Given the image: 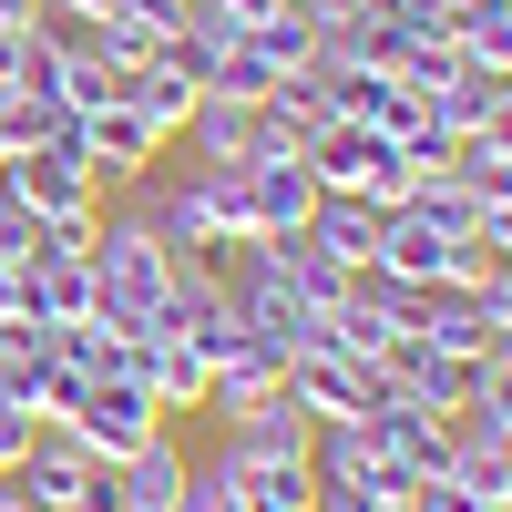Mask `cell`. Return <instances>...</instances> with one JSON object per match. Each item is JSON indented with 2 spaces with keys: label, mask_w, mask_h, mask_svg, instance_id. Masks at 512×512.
I'll use <instances>...</instances> for the list:
<instances>
[{
  "label": "cell",
  "mask_w": 512,
  "mask_h": 512,
  "mask_svg": "<svg viewBox=\"0 0 512 512\" xmlns=\"http://www.w3.org/2000/svg\"><path fill=\"white\" fill-rule=\"evenodd\" d=\"M93 308L113 318V338H144L154 328V308H164V287H175V256L154 246V226H144V205L134 195H113L103 205V236H93Z\"/></svg>",
  "instance_id": "cell-1"
},
{
  "label": "cell",
  "mask_w": 512,
  "mask_h": 512,
  "mask_svg": "<svg viewBox=\"0 0 512 512\" xmlns=\"http://www.w3.org/2000/svg\"><path fill=\"white\" fill-rule=\"evenodd\" d=\"M216 267H226V297H236V328L256 338L267 359H297V349H318L328 318L297 297L277 267H267V236H246V246H216Z\"/></svg>",
  "instance_id": "cell-2"
},
{
  "label": "cell",
  "mask_w": 512,
  "mask_h": 512,
  "mask_svg": "<svg viewBox=\"0 0 512 512\" xmlns=\"http://www.w3.org/2000/svg\"><path fill=\"white\" fill-rule=\"evenodd\" d=\"M308 175H318V195H359V205H410V164H400V144L390 134H369V123H318L308 134Z\"/></svg>",
  "instance_id": "cell-3"
},
{
  "label": "cell",
  "mask_w": 512,
  "mask_h": 512,
  "mask_svg": "<svg viewBox=\"0 0 512 512\" xmlns=\"http://www.w3.org/2000/svg\"><path fill=\"white\" fill-rule=\"evenodd\" d=\"M62 144H72L82 164H93V185H103V195H123V185H144L154 164L175 154V144H164V134H154V123H144L134 103H103V113H72V134H62Z\"/></svg>",
  "instance_id": "cell-4"
},
{
  "label": "cell",
  "mask_w": 512,
  "mask_h": 512,
  "mask_svg": "<svg viewBox=\"0 0 512 512\" xmlns=\"http://www.w3.org/2000/svg\"><path fill=\"white\" fill-rule=\"evenodd\" d=\"M0 195L31 205L41 226H62V216H103V185H93V164H82L72 144H31L0 164Z\"/></svg>",
  "instance_id": "cell-5"
},
{
  "label": "cell",
  "mask_w": 512,
  "mask_h": 512,
  "mask_svg": "<svg viewBox=\"0 0 512 512\" xmlns=\"http://www.w3.org/2000/svg\"><path fill=\"white\" fill-rule=\"evenodd\" d=\"M287 390L308 400V420H369L390 400V379H379V359H349L338 338H318V349L287 359Z\"/></svg>",
  "instance_id": "cell-6"
},
{
  "label": "cell",
  "mask_w": 512,
  "mask_h": 512,
  "mask_svg": "<svg viewBox=\"0 0 512 512\" xmlns=\"http://www.w3.org/2000/svg\"><path fill=\"white\" fill-rule=\"evenodd\" d=\"M52 431H72V441L93 451V461H134V451L164 431V410L134 390V379H93V390L72 400V420H52Z\"/></svg>",
  "instance_id": "cell-7"
},
{
  "label": "cell",
  "mask_w": 512,
  "mask_h": 512,
  "mask_svg": "<svg viewBox=\"0 0 512 512\" xmlns=\"http://www.w3.org/2000/svg\"><path fill=\"white\" fill-rule=\"evenodd\" d=\"M379 379H390V390H400L410 410L461 420V410H472V390H482V359H451V349H431V338H390Z\"/></svg>",
  "instance_id": "cell-8"
},
{
  "label": "cell",
  "mask_w": 512,
  "mask_h": 512,
  "mask_svg": "<svg viewBox=\"0 0 512 512\" xmlns=\"http://www.w3.org/2000/svg\"><path fill=\"white\" fill-rule=\"evenodd\" d=\"M103 472H113V461H93L72 431H31V451L11 461V482H21V502H31V512H82Z\"/></svg>",
  "instance_id": "cell-9"
},
{
  "label": "cell",
  "mask_w": 512,
  "mask_h": 512,
  "mask_svg": "<svg viewBox=\"0 0 512 512\" xmlns=\"http://www.w3.org/2000/svg\"><path fill=\"white\" fill-rule=\"evenodd\" d=\"M123 379L164 410V420H185V410H205V390H216V369H205L185 338H123Z\"/></svg>",
  "instance_id": "cell-10"
},
{
  "label": "cell",
  "mask_w": 512,
  "mask_h": 512,
  "mask_svg": "<svg viewBox=\"0 0 512 512\" xmlns=\"http://www.w3.org/2000/svg\"><path fill=\"white\" fill-rule=\"evenodd\" d=\"M236 185H246V226H256V236H297V226L318 216V175H308V154L236 164Z\"/></svg>",
  "instance_id": "cell-11"
},
{
  "label": "cell",
  "mask_w": 512,
  "mask_h": 512,
  "mask_svg": "<svg viewBox=\"0 0 512 512\" xmlns=\"http://www.w3.org/2000/svg\"><path fill=\"white\" fill-rule=\"evenodd\" d=\"M226 461V512H318V482L308 461H267V451H216Z\"/></svg>",
  "instance_id": "cell-12"
},
{
  "label": "cell",
  "mask_w": 512,
  "mask_h": 512,
  "mask_svg": "<svg viewBox=\"0 0 512 512\" xmlns=\"http://www.w3.org/2000/svg\"><path fill=\"white\" fill-rule=\"evenodd\" d=\"M185 472H195V461H185V431L164 420L134 461H113V492H123V512H175V502H185Z\"/></svg>",
  "instance_id": "cell-13"
},
{
  "label": "cell",
  "mask_w": 512,
  "mask_h": 512,
  "mask_svg": "<svg viewBox=\"0 0 512 512\" xmlns=\"http://www.w3.org/2000/svg\"><path fill=\"white\" fill-rule=\"evenodd\" d=\"M226 441H236V451H267V461H308L318 420H308V400H297V390H267V400L226 410Z\"/></svg>",
  "instance_id": "cell-14"
},
{
  "label": "cell",
  "mask_w": 512,
  "mask_h": 512,
  "mask_svg": "<svg viewBox=\"0 0 512 512\" xmlns=\"http://www.w3.org/2000/svg\"><path fill=\"white\" fill-rule=\"evenodd\" d=\"M21 318H41V328L93 318V267H82V256H31L21 267Z\"/></svg>",
  "instance_id": "cell-15"
},
{
  "label": "cell",
  "mask_w": 512,
  "mask_h": 512,
  "mask_svg": "<svg viewBox=\"0 0 512 512\" xmlns=\"http://www.w3.org/2000/svg\"><path fill=\"white\" fill-rule=\"evenodd\" d=\"M267 267H277V277H287L297 297H308L318 318L338 308V297H349V267H338V256H328V246H318L308 226H297V236H267Z\"/></svg>",
  "instance_id": "cell-16"
},
{
  "label": "cell",
  "mask_w": 512,
  "mask_h": 512,
  "mask_svg": "<svg viewBox=\"0 0 512 512\" xmlns=\"http://www.w3.org/2000/svg\"><path fill=\"white\" fill-rule=\"evenodd\" d=\"M185 205H195V226L205 246H246V185H236V164H185Z\"/></svg>",
  "instance_id": "cell-17"
},
{
  "label": "cell",
  "mask_w": 512,
  "mask_h": 512,
  "mask_svg": "<svg viewBox=\"0 0 512 512\" xmlns=\"http://www.w3.org/2000/svg\"><path fill=\"white\" fill-rule=\"evenodd\" d=\"M451 52L472 62V72H492V82H512V0H461Z\"/></svg>",
  "instance_id": "cell-18"
},
{
  "label": "cell",
  "mask_w": 512,
  "mask_h": 512,
  "mask_svg": "<svg viewBox=\"0 0 512 512\" xmlns=\"http://www.w3.org/2000/svg\"><path fill=\"white\" fill-rule=\"evenodd\" d=\"M308 236L338 256V267H369V256H379V205H359V195H318V216H308Z\"/></svg>",
  "instance_id": "cell-19"
},
{
  "label": "cell",
  "mask_w": 512,
  "mask_h": 512,
  "mask_svg": "<svg viewBox=\"0 0 512 512\" xmlns=\"http://www.w3.org/2000/svg\"><path fill=\"white\" fill-rule=\"evenodd\" d=\"M256 103H267V113L287 123L297 144H308L318 123H338V82H328V62H318V72H287V82H267V93H256Z\"/></svg>",
  "instance_id": "cell-20"
},
{
  "label": "cell",
  "mask_w": 512,
  "mask_h": 512,
  "mask_svg": "<svg viewBox=\"0 0 512 512\" xmlns=\"http://www.w3.org/2000/svg\"><path fill=\"white\" fill-rule=\"evenodd\" d=\"M82 390H93V379H72V369H62L52 349H41V359H31V369H21V379H11L0 400H21V410L41 420V431H52V420H72V400H82Z\"/></svg>",
  "instance_id": "cell-21"
},
{
  "label": "cell",
  "mask_w": 512,
  "mask_h": 512,
  "mask_svg": "<svg viewBox=\"0 0 512 512\" xmlns=\"http://www.w3.org/2000/svg\"><path fill=\"white\" fill-rule=\"evenodd\" d=\"M420 113H431L441 134H482V123L502 113V82H492V72H461V82H441V93L420 103Z\"/></svg>",
  "instance_id": "cell-22"
},
{
  "label": "cell",
  "mask_w": 512,
  "mask_h": 512,
  "mask_svg": "<svg viewBox=\"0 0 512 512\" xmlns=\"http://www.w3.org/2000/svg\"><path fill=\"white\" fill-rule=\"evenodd\" d=\"M267 390H287V359H267V349H256V338H246V349L216 369V390H205V410H246V400H267Z\"/></svg>",
  "instance_id": "cell-23"
},
{
  "label": "cell",
  "mask_w": 512,
  "mask_h": 512,
  "mask_svg": "<svg viewBox=\"0 0 512 512\" xmlns=\"http://www.w3.org/2000/svg\"><path fill=\"white\" fill-rule=\"evenodd\" d=\"M461 420H482V431H502V441H512V349H492V359H482V390H472V410H461Z\"/></svg>",
  "instance_id": "cell-24"
},
{
  "label": "cell",
  "mask_w": 512,
  "mask_h": 512,
  "mask_svg": "<svg viewBox=\"0 0 512 512\" xmlns=\"http://www.w3.org/2000/svg\"><path fill=\"white\" fill-rule=\"evenodd\" d=\"M379 21H390L400 41H451V21H461V0H379Z\"/></svg>",
  "instance_id": "cell-25"
},
{
  "label": "cell",
  "mask_w": 512,
  "mask_h": 512,
  "mask_svg": "<svg viewBox=\"0 0 512 512\" xmlns=\"http://www.w3.org/2000/svg\"><path fill=\"white\" fill-rule=\"evenodd\" d=\"M400 164H410V175H451V164H461V134H441V123L420 113L410 134H400Z\"/></svg>",
  "instance_id": "cell-26"
},
{
  "label": "cell",
  "mask_w": 512,
  "mask_h": 512,
  "mask_svg": "<svg viewBox=\"0 0 512 512\" xmlns=\"http://www.w3.org/2000/svg\"><path fill=\"white\" fill-rule=\"evenodd\" d=\"M31 256H41V216L0 195V267H31Z\"/></svg>",
  "instance_id": "cell-27"
},
{
  "label": "cell",
  "mask_w": 512,
  "mask_h": 512,
  "mask_svg": "<svg viewBox=\"0 0 512 512\" xmlns=\"http://www.w3.org/2000/svg\"><path fill=\"white\" fill-rule=\"evenodd\" d=\"M410 512H502V502H482V492H461V482L441 472V482H420V492H410Z\"/></svg>",
  "instance_id": "cell-28"
},
{
  "label": "cell",
  "mask_w": 512,
  "mask_h": 512,
  "mask_svg": "<svg viewBox=\"0 0 512 512\" xmlns=\"http://www.w3.org/2000/svg\"><path fill=\"white\" fill-rule=\"evenodd\" d=\"M41 21V0H0V31H31Z\"/></svg>",
  "instance_id": "cell-29"
},
{
  "label": "cell",
  "mask_w": 512,
  "mask_h": 512,
  "mask_svg": "<svg viewBox=\"0 0 512 512\" xmlns=\"http://www.w3.org/2000/svg\"><path fill=\"white\" fill-rule=\"evenodd\" d=\"M0 318H21V267H0Z\"/></svg>",
  "instance_id": "cell-30"
},
{
  "label": "cell",
  "mask_w": 512,
  "mask_h": 512,
  "mask_svg": "<svg viewBox=\"0 0 512 512\" xmlns=\"http://www.w3.org/2000/svg\"><path fill=\"white\" fill-rule=\"evenodd\" d=\"M226 11H236V21H246V31H256V21H267V11H277V0H226Z\"/></svg>",
  "instance_id": "cell-31"
},
{
  "label": "cell",
  "mask_w": 512,
  "mask_h": 512,
  "mask_svg": "<svg viewBox=\"0 0 512 512\" xmlns=\"http://www.w3.org/2000/svg\"><path fill=\"white\" fill-rule=\"evenodd\" d=\"M492 502H502V512H512V451H502V482H492Z\"/></svg>",
  "instance_id": "cell-32"
},
{
  "label": "cell",
  "mask_w": 512,
  "mask_h": 512,
  "mask_svg": "<svg viewBox=\"0 0 512 512\" xmlns=\"http://www.w3.org/2000/svg\"><path fill=\"white\" fill-rule=\"evenodd\" d=\"M0 512H31V502H21V482H0Z\"/></svg>",
  "instance_id": "cell-33"
},
{
  "label": "cell",
  "mask_w": 512,
  "mask_h": 512,
  "mask_svg": "<svg viewBox=\"0 0 512 512\" xmlns=\"http://www.w3.org/2000/svg\"><path fill=\"white\" fill-rule=\"evenodd\" d=\"M0 164H11V144H0Z\"/></svg>",
  "instance_id": "cell-34"
},
{
  "label": "cell",
  "mask_w": 512,
  "mask_h": 512,
  "mask_svg": "<svg viewBox=\"0 0 512 512\" xmlns=\"http://www.w3.org/2000/svg\"><path fill=\"white\" fill-rule=\"evenodd\" d=\"M502 277H512V256H502Z\"/></svg>",
  "instance_id": "cell-35"
},
{
  "label": "cell",
  "mask_w": 512,
  "mask_h": 512,
  "mask_svg": "<svg viewBox=\"0 0 512 512\" xmlns=\"http://www.w3.org/2000/svg\"><path fill=\"white\" fill-rule=\"evenodd\" d=\"M502 93H512V82H502Z\"/></svg>",
  "instance_id": "cell-36"
}]
</instances>
